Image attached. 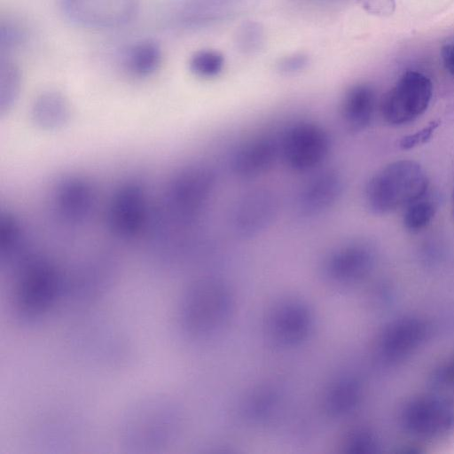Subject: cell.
Segmentation results:
<instances>
[{
	"instance_id": "15",
	"label": "cell",
	"mask_w": 454,
	"mask_h": 454,
	"mask_svg": "<svg viewBox=\"0 0 454 454\" xmlns=\"http://www.w3.org/2000/svg\"><path fill=\"white\" fill-rule=\"evenodd\" d=\"M189 67L191 71L201 78H214L223 69V55L215 50H200L192 54Z\"/></svg>"
},
{
	"instance_id": "10",
	"label": "cell",
	"mask_w": 454,
	"mask_h": 454,
	"mask_svg": "<svg viewBox=\"0 0 454 454\" xmlns=\"http://www.w3.org/2000/svg\"><path fill=\"white\" fill-rule=\"evenodd\" d=\"M279 153V144L258 137L241 145L233 154L231 168L240 177L251 178L268 172Z\"/></svg>"
},
{
	"instance_id": "6",
	"label": "cell",
	"mask_w": 454,
	"mask_h": 454,
	"mask_svg": "<svg viewBox=\"0 0 454 454\" xmlns=\"http://www.w3.org/2000/svg\"><path fill=\"white\" fill-rule=\"evenodd\" d=\"M312 315L307 305L298 301L279 303L267 320V334L278 347H294L305 340L312 328Z\"/></svg>"
},
{
	"instance_id": "14",
	"label": "cell",
	"mask_w": 454,
	"mask_h": 454,
	"mask_svg": "<svg viewBox=\"0 0 454 454\" xmlns=\"http://www.w3.org/2000/svg\"><path fill=\"white\" fill-rule=\"evenodd\" d=\"M436 210V200L426 192L406 206L403 224L411 231H421L431 223Z\"/></svg>"
},
{
	"instance_id": "21",
	"label": "cell",
	"mask_w": 454,
	"mask_h": 454,
	"mask_svg": "<svg viewBox=\"0 0 454 454\" xmlns=\"http://www.w3.org/2000/svg\"><path fill=\"white\" fill-rule=\"evenodd\" d=\"M453 208H454V190H453Z\"/></svg>"
},
{
	"instance_id": "2",
	"label": "cell",
	"mask_w": 454,
	"mask_h": 454,
	"mask_svg": "<svg viewBox=\"0 0 454 454\" xmlns=\"http://www.w3.org/2000/svg\"><path fill=\"white\" fill-rule=\"evenodd\" d=\"M231 307V294L223 283L200 281L187 294L183 310L184 325L192 335H210L227 323Z\"/></svg>"
},
{
	"instance_id": "8",
	"label": "cell",
	"mask_w": 454,
	"mask_h": 454,
	"mask_svg": "<svg viewBox=\"0 0 454 454\" xmlns=\"http://www.w3.org/2000/svg\"><path fill=\"white\" fill-rule=\"evenodd\" d=\"M342 189V178L337 171H321L301 188L297 199V209L305 216L321 215L336 203Z\"/></svg>"
},
{
	"instance_id": "1",
	"label": "cell",
	"mask_w": 454,
	"mask_h": 454,
	"mask_svg": "<svg viewBox=\"0 0 454 454\" xmlns=\"http://www.w3.org/2000/svg\"><path fill=\"white\" fill-rule=\"evenodd\" d=\"M427 184V175L417 162L394 161L370 179L365 190L366 204L375 214L391 213L426 193Z\"/></svg>"
},
{
	"instance_id": "11",
	"label": "cell",
	"mask_w": 454,
	"mask_h": 454,
	"mask_svg": "<svg viewBox=\"0 0 454 454\" xmlns=\"http://www.w3.org/2000/svg\"><path fill=\"white\" fill-rule=\"evenodd\" d=\"M371 260L372 252L367 245L350 243L337 248L329 255L325 270L331 280L340 284L360 275Z\"/></svg>"
},
{
	"instance_id": "18",
	"label": "cell",
	"mask_w": 454,
	"mask_h": 454,
	"mask_svg": "<svg viewBox=\"0 0 454 454\" xmlns=\"http://www.w3.org/2000/svg\"><path fill=\"white\" fill-rule=\"evenodd\" d=\"M366 12L379 17L390 16L395 8V0H357Z\"/></svg>"
},
{
	"instance_id": "12",
	"label": "cell",
	"mask_w": 454,
	"mask_h": 454,
	"mask_svg": "<svg viewBox=\"0 0 454 454\" xmlns=\"http://www.w3.org/2000/svg\"><path fill=\"white\" fill-rule=\"evenodd\" d=\"M375 106V92L370 85L365 83L353 85L343 97L341 117L349 129L360 131L370 124Z\"/></svg>"
},
{
	"instance_id": "5",
	"label": "cell",
	"mask_w": 454,
	"mask_h": 454,
	"mask_svg": "<svg viewBox=\"0 0 454 454\" xmlns=\"http://www.w3.org/2000/svg\"><path fill=\"white\" fill-rule=\"evenodd\" d=\"M330 140L326 131L312 122L290 127L279 143V153L286 164L295 171H309L326 158Z\"/></svg>"
},
{
	"instance_id": "16",
	"label": "cell",
	"mask_w": 454,
	"mask_h": 454,
	"mask_svg": "<svg viewBox=\"0 0 454 454\" xmlns=\"http://www.w3.org/2000/svg\"><path fill=\"white\" fill-rule=\"evenodd\" d=\"M352 387L348 382L338 381L329 390L326 396L327 411L340 416L346 412L352 403Z\"/></svg>"
},
{
	"instance_id": "19",
	"label": "cell",
	"mask_w": 454,
	"mask_h": 454,
	"mask_svg": "<svg viewBox=\"0 0 454 454\" xmlns=\"http://www.w3.org/2000/svg\"><path fill=\"white\" fill-rule=\"evenodd\" d=\"M309 63V59L303 54H294L280 59L278 68L284 74H295L303 70Z\"/></svg>"
},
{
	"instance_id": "9",
	"label": "cell",
	"mask_w": 454,
	"mask_h": 454,
	"mask_svg": "<svg viewBox=\"0 0 454 454\" xmlns=\"http://www.w3.org/2000/svg\"><path fill=\"white\" fill-rule=\"evenodd\" d=\"M55 279L50 269L43 264L31 265L25 272L18 292V307L25 317L41 313L51 302Z\"/></svg>"
},
{
	"instance_id": "3",
	"label": "cell",
	"mask_w": 454,
	"mask_h": 454,
	"mask_svg": "<svg viewBox=\"0 0 454 454\" xmlns=\"http://www.w3.org/2000/svg\"><path fill=\"white\" fill-rule=\"evenodd\" d=\"M432 93L433 85L427 76L416 71L406 72L384 95L381 115L393 125L411 122L427 110Z\"/></svg>"
},
{
	"instance_id": "17",
	"label": "cell",
	"mask_w": 454,
	"mask_h": 454,
	"mask_svg": "<svg viewBox=\"0 0 454 454\" xmlns=\"http://www.w3.org/2000/svg\"><path fill=\"white\" fill-rule=\"evenodd\" d=\"M438 126V121H431L426 127L415 133L403 137L400 140L399 146L403 150H410L427 143L433 136Z\"/></svg>"
},
{
	"instance_id": "20",
	"label": "cell",
	"mask_w": 454,
	"mask_h": 454,
	"mask_svg": "<svg viewBox=\"0 0 454 454\" xmlns=\"http://www.w3.org/2000/svg\"><path fill=\"white\" fill-rule=\"evenodd\" d=\"M441 55L444 67L454 75V38L443 44Z\"/></svg>"
},
{
	"instance_id": "7",
	"label": "cell",
	"mask_w": 454,
	"mask_h": 454,
	"mask_svg": "<svg viewBox=\"0 0 454 454\" xmlns=\"http://www.w3.org/2000/svg\"><path fill=\"white\" fill-rule=\"evenodd\" d=\"M278 212V202L271 192L255 189L239 199L231 216L233 231L241 237L255 236L267 229Z\"/></svg>"
},
{
	"instance_id": "13",
	"label": "cell",
	"mask_w": 454,
	"mask_h": 454,
	"mask_svg": "<svg viewBox=\"0 0 454 454\" xmlns=\"http://www.w3.org/2000/svg\"><path fill=\"white\" fill-rule=\"evenodd\" d=\"M120 59L126 72L134 76L143 77L158 69L162 59V52L155 42L141 40L128 45L121 51Z\"/></svg>"
},
{
	"instance_id": "4",
	"label": "cell",
	"mask_w": 454,
	"mask_h": 454,
	"mask_svg": "<svg viewBox=\"0 0 454 454\" xmlns=\"http://www.w3.org/2000/svg\"><path fill=\"white\" fill-rule=\"evenodd\" d=\"M139 7L140 0H59L67 20L92 29L122 27L133 20Z\"/></svg>"
}]
</instances>
